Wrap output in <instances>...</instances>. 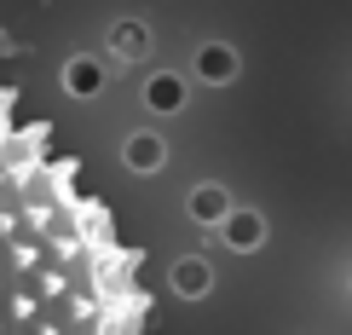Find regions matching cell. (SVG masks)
I'll return each instance as SVG.
<instances>
[{
  "mask_svg": "<svg viewBox=\"0 0 352 335\" xmlns=\"http://www.w3.org/2000/svg\"><path fill=\"white\" fill-rule=\"evenodd\" d=\"M197 214L202 220H226V191H219V185L214 191H197Z\"/></svg>",
  "mask_w": 352,
  "mask_h": 335,
  "instance_id": "277c9868",
  "label": "cell"
},
{
  "mask_svg": "<svg viewBox=\"0 0 352 335\" xmlns=\"http://www.w3.org/2000/svg\"><path fill=\"white\" fill-rule=\"evenodd\" d=\"M202 283H208L202 266H179V289H185V295H202Z\"/></svg>",
  "mask_w": 352,
  "mask_h": 335,
  "instance_id": "8992f818",
  "label": "cell"
},
{
  "mask_svg": "<svg viewBox=\"0 0 352 335\" xmlns=\"http://www.w3.org/2000/svg\"><path fill=\"white\" fill-rule=\"evenodd\" d=\"M0 335H41L35 307H29V283L18 272V255H12L6 226H0Z\"/></svg>",
  "mask_w": 352,
  "mask_h": 335,
  "instance_id": "6da1fadb",
  "label": "cell"
},
{
  "mask_svg": "<svg viewBox=\"0 0 352 335\" xmlns=\"http://www.w3.org/2000/svg\"><path fill=\"white\" fill-rule=\"evenodd\" d=\"M151 105H156V110H173V105H179V81H173V76H162V81L151 87Z\"/></svg>",
  "mask_w": 352,
  "mask_h": 335,
  "instance_id": "5b68a950",
  "label": "cell"
},
{
  "mask_svg": "<svg viewBox=\"0 0 352 335\" xmlns=\"http://www.w3.org/2000/svg\"><path fill=\"white\" fill-rule=\"evenodd\" d=\"M226 237L237 243V249H254V243L266 237V226H260L254 214H231V226H226Z\"/></svg>",
  "mask_w": 352,
  "mask_h": 335,
  "instance_id": "7a4b0ae2",
  "label": "cell"
},
{
  "mask_svg": "<svg viewBox=\"0 0 352 335\" xmlns=\"http://www.w3.org/2000/svg\"><path fill=\"white\" fill-rule=\"evenodd\" d=\"M133 162H139V168H151V162H156V144H151V139L133 144Z\"/></svg>",
  "mask_w": 352,
  "mask_h": 335,
  "instance_id": "52a82bcc",
  "label": "cell"
},
{
  "mask_svg": "<svg viewBox=\"0 0 352 335\" xmlns=\"http://www.w3.org/2000/svg\"><path fill=\"white\" fill-rule=\"evenodd\" d=\"M231 69H237V58H231L226 47H208V52H202V76H214V81H226Z\"/></svg>",
  "mask_w": 352,
  "mask_h": 335,
  "instance_id": "3957f363",
  "label": "cell"
}]
</instances>
